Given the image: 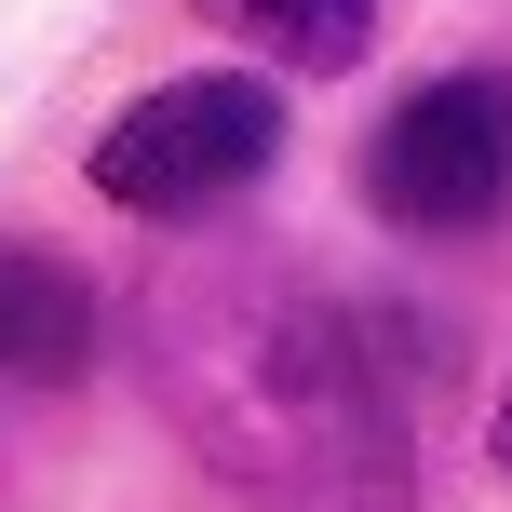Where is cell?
<instances>
[{
	"instance_id": "obj_1",
	"label": "cell",
	"mask_w": 512,
	"mask_h": 512,
	"mask_svg": "<svg viewBox=\"0 0 512 512\" xmlns=\"http://www.w3.org/2000/svg\"><path fill=\"white\" fill-rule=\"evenodd\" d=\"M149 378L243 512H418L405 418L445 378L405 364L391 310H337L270 256H189L149 297Z\"/></svg>"
},
{
	"instance_id": "obj_2",
	"label": "cell",
	"mask_w": 512,
	"mask_h": 512,
	"mask_svg": "<svg viewBox=\"0 0 512 512\" xmlns=\"http://www.w3.org/2000/svg\"><path fill=\"white\" fill-rule=\"evenodd\" d=\"M270 149H283V95L270 81L256 68H189V81L135 95L95 135V189L122 216H216V203H243L270 176Z\"/></svg>"
},
{
	"instance_id": "obj_3",
	"label": "cell",
	"mask_w": 512,
	"mask_h": 512,
	"mask_svg": "<svg viewBox=\"0 0 512 512\" xmlns=\"http://www.w3.org/2000/svg\"><path fill=\"white\" fill-rule=\"evenodd\" d=\"M364 203H378L391 230H418V243L499 230L512 216V81L499 68L418 81V95L378 122V149H364Z\"/></svg>"
},
{
	"instance_id": "obj_4",
	"label": "cell",
	"mask_w": 512,
	"mask_h": 512,
	"mask_svg": "<svg viewBox=\"0 0 512 512\" xmlns=\"http://www.w3.org/2000/svg\"><path fill=\"white\" fill-rule=\"evenodd\" d=\"M95 364V283L68 270L54 243H0V378L54 391Z\"/></svg>"
},
{
	"instance_id": "obj_5",
	"label": "cell",
	"mask_w": 512,
	"mask_h": 512,
	"mask_svg": "<svg viewBox=\"0 0 512 512\" xmlns=\"http://www.w3.org/2000/svg\"><path fill=\"white\" fill-rule=\"evenodd\" d=\"M203 14L283 68H364V41H378V0H203Z\"/></svg>"
},
{
	"instance_id": "obj_6",
	"label": "cell",
	"mask_w": 512,
	"mask_h": 512,
	"mask_svg": "<svg viewBox=\"0 0 512 512\" xmlns=\"http://www.w3.org/2000/svg\"><path fill=\"white\" fill-rule=\"evenodd\" d=\"M499 472H512V391H499Z\"/></svg>"
}]
</instances>
